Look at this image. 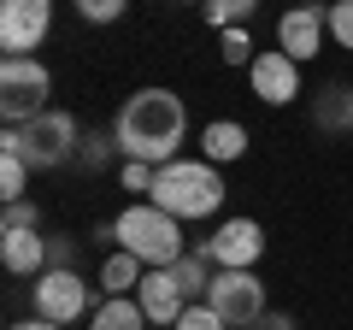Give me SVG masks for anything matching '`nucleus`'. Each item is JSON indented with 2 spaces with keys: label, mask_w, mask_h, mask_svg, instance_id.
I'll list each match as a JSON object with an SVG mask.
<instances>
[{
  "label": "nucleus",
  "mask_w": 353,
  "mask_h": 330,
  "mask_svg": "<svg viewBox=\"0 0 353 330\" xmlns=\"http://www.w3.org/2000/svg\"><path fill=\"white\" fill-rule=\"evenodd\" d=\"M218 53H224V65H253L259 53H253L248 30H218Z\"/></svg>",
  "instance_id": "5701e85b"
},
{
  "label": "nucleus",
  "mask_w": 353,
  "mask_h": 330,
  "mask_svg": "<svg viewBox=\"0 0 353 330\" xmlns=\"http://www.w3.org/2000/svg\"><path fill=\"white\" fill-rule=\"evenodd\" d=\"M141 278H148V266H141L136 254H124V248L101 260V289H106V295H136Z\"/></svg>",
  "instance_id": "dca6fc26"
},
{
  "label": "nucleus",
  "mask_w": 353,
  "mask_h": 330,
  "mask_svg": "<svg viewBox=\"0 0 353 330\" xmlns=\"http://www.w3.org/2000/svg\"><path fill=\"white\" fill-rule=\"evenodd\" d=\"M77 242L71 236H48V271H77Z\"/></svg>",
  "instance_id": "cd10ccee"
},
{
  "label": "nucleus",
  "mask_w": 353,
  "mask_h": 330,
  "mask_svg": "<svg viewBox=\"0 0 353 330\" xmlns=\"http://www.w3.org/2000/svg\"><path fill=\"white\" fill-rule=\"evenodd\" d=\"M6 330H65V324H53V318H18V324H6Z\"/></svg>",
  "instance_id": "c756f323"
},
{
  "label": "nucleus",
  "mask_w": 353,
  "mask_h": 330,
  "mask_svg": "<svg viewBox=\"0 0 353 330\" xmlns=\"http://www.w3.org/2000/svg\"><path fill=\"white\" fill-rule=\"evenodd\" d=\"M201 153H206L212 165L241 159V153H248V130H241L236 118H218V124H206V130H201Z\"/></svg>",
  "instance_id": "4468645a"
},
{
  "label": "nucleus",
  "mask_w": 353,
  "mask_h": 330,
  "mask_svg": "<svg viewBox=\"0 0 353 330\" xmlns=\"http://www.w3.org/2000/svg\"><path fill=\"white\" fill-rule=\"evenodd\" d=\"M77 118L59 113V106H48L41 118H30V124H6L0 130V153H18V159L30 165V171H53V165L77 159Z\"/></svg>",
  "instance_id": "20e7f679"
},
{
  "label": "nucleus",
  "mask_w": 353,
  "mask_h": 330,
  "mask_svg": "<svg viewBox=\"0 0 353 330\" xmlns=\"http://www.w3.org/2000/svg\"><path fill=\"white\" fill-rule=\"evenodd\" d=\"M330 36H336V48L353 53V0H336L330 6Z\"/></svg>",
  "instance_id": "a878e982"
},
{
  "label": "nucleus",
  "mask_w": 353,
  "mask_h": 330,
  "mask_svg": "<svg viewBox=\"0 0 353 330\" xmlns=\"http://www.w3.org/2000/svg\"><path fill=\"white\" fill-rule=\"evenodd\" d=\"M0 266L12 278H41L48 271V236L41 230H0Z\"/></svg>",
  "instance_id": "ddd939ff"
},
{
  "label": "nucleus",
  "mask_w": 353,
  "mask_h": 330,
  "mask_svg": "<svg viewBox=\"0 0 353 330\" xmlns=\"http://www.w3.org/2000/svg\"><path fill=\"white\" fill-rule=\"evenodd\" d=\"M88 330H148V313H141L136 295H106L88 318Z\"/></svg>",
  "instance_id": "2eb2a0df"
},
{
  "label": "nucleus",
  "mask_w": 353,
  "mask_h": 330,
  "mask_svg": "<svg viewBox=\"0 0 353 330\" xmlns=\"http://www.w3.org/2000/svg\"><path fill=\"white\" fill-rule=\"evenodd\" d=\"M153 171H159V165H141V159H124V171H118V183H124L130 195H153Z\"/></svg>",
  "instance_id": "393cba45"
},
{
  "label": "nucleus",
  "mask_w": 353,
  "mask_h": 330,
  "mask_svg": "<svg viewBox=\"0 0 353 330\" xmlns=\"http://www.w3.org/2000/svg\"><path fill=\"white\" fill-rule=\"evenodd\" d=\"M248 83H253V95H259L265 106H289V101H301V65H294L283 48H265L259 59L248 65Z\"/></svg>",
  "instance_id": "9d476101"
},
{
  "label": "nucleus",
  "mask_w": 353,
  "mask_h": 330,
  "mask_svg": "<svg viewBox=\"0 0 353 330\" xmlns=\"http://www.w3.org/2000/svg\"><path fill=\"white\" fill-rule=\"evenodd\" d=\"M53 30V0H0V48L6 59H30Z\"/></svg>",
  "instance_id": "0eeeda50"
},
{
  "label": "nucleus",
  "mask_w": 353,
  "mask_h": 330,
  "mask_svg": "<svg viewBox=\"0 0 353 330\" xmlns=\"http://www.w3.org/2000/svg\"><path fill=\"white\" fill-rule=\"evenodd\" d=\"M0 230H41V206H36V201H6Z\"/></svg>",
  "instance_id": "b1692460"
},
{
  "label": "nucleus",
  "mask_w": 353,
  "mask_h": 330,
  "mask_svg": "<svg viewBox=\"0 0 353 330\" xmlns=\"http://www.w3.org/2000/svg\"><path fill=\"white\" fill-rule=\"evenodd\" d=\"M24 189H30V165L18 153H0V195L6 201H24Z\"/></svg>",
  "instance_id": "412c9836"
},
{
  "label": "nucleus",
  "mask_w": 353,
  "mask_h": 330,
  "mask_svg": "<svg viewBox=\"0 0 353 330\" xmlns=\"http://www.w3.org/2000/svg\"><path fill=\"white\" fill-rule=\"evenodd\" d=\"M347 142H353V130H347Z\"/></svg>",
  "instance_id": "2f4dec72"
},
{
  "label": "nucleus",
  "mask_w": 353,
  "mask_h": 330,
  "mask_svg": "<svg viewBox=\"0 0 353 330\" xmlns=\"http://www.w3.org/2000/svg\"><path fill=\"white\" fill-rule=\"evenodd\" d=\"M112 136H118V153L124 159H141V165H171L183 159V142H189V106L176 101L171 89H141L118 106L112 118Z\"/></svg>",
  "instance_id": "f257e3e1"
},
{
  "label": "nucleus",
  "mask_w": 353,
  "mask_h": 330,
  "mask_svg": "<svg viewBox=\"0 0 353 330\" xmlns=\"http://www.w3.org/2000/svg\"><path fill=\"white\" fill-rule=\"evenodd\" d=\"M201 254L212 260L218 271H253L259 254H265V230L253 224V218H224V224L201 242Z\"/></svg>",
  "instance_id": "6e6552de"
},
{
  "label": "nucleus",
  "mask_w": 353,
  "mask_h": 330,
  "mask_svg": "<svg viewBox=\"0 0 353 330\" xmlns=\"http://www.w3.org/2000/svg\"><path fill=\"white\" fill-rule=\"evenodd\" d=\"M48 95H53V77H48V65H41L36 53L0 65V118H6V124H30V118H41V113H48Z\"/></svg>",
  "instance_id": "39448f33"
},
{
  "label": "nucleus",
  "mask_w": 353,
  "mask_h": 330,
  "mask_svg": "<svg viewBox=\"0 0 353 330\" xmlns=\"http://www.w3.org/2000/svg\"><path fill=\"white\" fill-rule=\"evenodd\" d=\"M171 271H176V283H183V295H189V301H194V295L206 301V289H212V278H218V266H212V260L201 254V248H189V254L176 260Z\"/></svg>",
  "instance_id": "f3484780"
},
{
  "label": "nucleus",
  "mask_w": 353,
  "mask_h": 330,
  "mask_svg": "<svg viewBox=\"0 0 353 330\" xmlns=\"http://www.w3.org/2000/svg\"><path fill=\"white\" fill-rule=\"evenodd\" d=\"M253 330H294V318H289V313H265Z\"/></svg>",
  "instance_id": "c85d7f7f"
},
{
  "label": "nucleus",
  "mask_w": 353,
  "mask_h": 330,
  "mask_svg": "<svg viewBox=\"0 0 353 330\" xmlns=\"http://www.w3.org/2000/svg\"><path fill=\"white\" fill-rule=\"evenodd\" d=\"M153 206H165L171 218H212L224 206V177H218L212 159H171L153 171Z\"/></svg>",
  "instance_id": "f03ea898"
},
{
  "label": "nucleus",
  "mask_w": 353,
  "mask_h": 330,
  "mask_svg": "<svg viewBox=\"0 0 353 330\" xmlns=\"http://www.w3.org/2000/svg\"><path fill=\"white\" fill-rule=\"evenodd\" d=\"M136 301H141V313H148V324H159V330H171L176 318L189 313V295H183V283H176L171 266H148Z\"/></svg>",
  "instance_id": "9b49d317"
},
{
  "label": "nucleus",
  "mask_w": 353,
  "mask_h": 330,
  "mask_svg": "<svg viewBox=\"0 0 353 330\" xmlns=\"http://www.w3.org/2000/svg\"><path fill=\"white\" fill-rule=\"evenodd\" d=\"M112 224H118V248L136 254L141 266H176V260L189 254L183 248V218H171L153 201H130Z\"/></svg>",
  "instance_id": "7ed1b4c3"
},
{
  "label": "nucleus",
  "mask_w": 353,
  "mask_h": 330,
  "mask_svg": "<svg viewBox=\"0 0 353 330\" xmlns=\"http://www.w3.org/2000/svg\"><path fill=\"white\" fill-rule=\"evenodd\" d=\"M71 6H77V18H83V24H118L130 0H71Z\"/></svg>",
  "instance_id": "4be33fe9"
},
{
  "label": "nucleus",
  "mask_w": 353,
  "mask_h": 330,
  "mask_svg": "<svg viewBox=\"0 0 353 330\" xmlns=\"http://www.w3.org/2000/svg\"><path fill=\"white\" fill-rule=\"evenodd\" d=\"M112 153H118V136H112V130H88L83 148H77V159H83V171H101Z\"/></svg>",
  "instance_id": "aec40b11"
},
{
  "label": "nucleus",
  "mask_w": 353,
  "mask_h": 330,
  "mask_svg": "<svg viewBox=\"0 0 353 330\" xmlns=\"http://www.w3.org/2000/svg\"><path fill=\"white\" fill-rule=\"evenodd\" d=\"M318 124L353 130V101H347V89H341V83H330V89H324V101H318Z\"/></svg>",
  "instance_id": "6ab92c4d"
},
{
  "label": "nucleus",
  "mask_w": 353,
  "mask_h": 330,
  "mask_svg": "<svg viewBox=\"0 0 353 330\" xmlns=\"http://www.w3.org/2000/svg\"><path fill=\"white\" fill-rule=\"evenodd\" d=\"M171 330H224V318H218V313H212L206 301H189V313L176 318Z\"/></svg>",
  "instance_id": "bb28decb"
},
{
  "label": "nucleus",
  "mask_w": 353,
  "mask_h": 330,
  "mask_svg": "<svg viewBox=\"0 0 353 330\" xmlns=\"http://www.w3.org/2000/svg\"><path fill=\"white\" fill-rule=\"evenodd\" d=\"M206 307L224 324H259L265 318V283L253 271H218L212 289H206Z\"/></svg>",
  "instance_id": "1a4fd4ad"
},
{
  "label": "nucleus",
  "mask_w": 353,
  "mask_h": 330,
  "mask_svg": "<svg viewBox=\"0 0 353 330\" xmlns=\"http://www.w3.org/2000/svg\"><path fill=\"white\" fill-rule=\"evenodd\" d=\"M253 12H259V0H201V18L212 30H241Z\"/></svg>",
  "instance_id": "a211bd4d"
},
{
  "label": "nucleus",
  "mask_w": 353,
  "mask_h": 330,
  "mask_svg": "<svg viewBox=\"0 0 353 330\" xmlns=\"http://www.w3.org/2000/svg\"><path fill=\"white\" fill-rule=\"evenodd\" d=\"M101 283H83V271H41L36 278V318L53 324H77V318H94L101 307Z\"/></svg>",
  "instance_id": "423d86ee"
},
{
  "label": "nucleus",
  "mask_w": 353,
  "mask_h": 330,
  "mask_svg": "<svg viewBox=\"0 0 353 330\" xmlns=\"http://www.w3.org/2000/svg\"><path fill=\"white\" fill-rule=\"evenodd\" d=\"M347 101H353V89H347Z\"/></svg>",
  "instance_id": "7c9ffc66"
},
{
  "label": "nucleus",
  "mask_w": 353,
  "mask_h": 330,
  "mask_svg": "<svg viewBox=\"0 0 353 330\" xmlns=\"http://www.w3.org/2000/svg\"><path fill=\"white\" fill-rule=\"evenodd\" d=\"M324 30H330V12H324V6H289V12L277 18V48L289 53L294 65H306V59H318Z\"/></svg>",
  "instance_id": "f8f14e48"
}]
</instances>
